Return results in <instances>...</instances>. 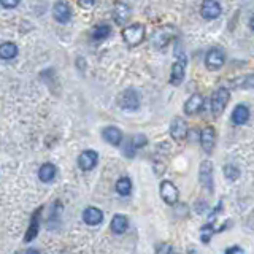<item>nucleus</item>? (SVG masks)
<instances>
[{
    "label": "nucleus",
    "mask_w": 254,
    "mask_h": 254,
    "mask_svg": "<svg viewBox=\"0 0 254 254\" xmlns=\"http://www.w3.org/2000/svg\"><path fill=\"white\" fill-rule=\"evenodd\" d=\"M222 171H224V176L231 181H235L240 176V170L237 165H233V164H226Z\"/></svg>",
    "instance_id": "27"
},
{
    "label": "nucleus",
    "mask_w": 254,
    "mask_h": 254,
    "mask_svg": "<svg viewBox=\"0 0 254 254\" xmlns=\"http://www.w3.org/2000/svg\"><path fill=\"white\" fill-rule=\"evenodd\" d=\"M83 221H85L87 226H99L100 222L104 221V213L95 207H87L85 212H83Z\"/></svg>",
    "instance_id": "18"
},
{
    "label": "nucleus",
    "mask_w": 254,
    "mask_h": 254,
    "mask_svg": "<svg viewBox=\"0 0 254 254\" xmlns=\"http://www.w3.org/2000/svg\"><path fill=\"white\" fill-rule=\"evenodd\" d=\"M221 3L219 2H214V0H207V2L202 3V8L200 13L202 16L208 19V21H213V19H218L221 16Z\"/></svg>",
    "instance_id": "15"
},
{
    "label": "nucleus",
    "mask_w": 254,
    "mask_h": 254,
    "mask_svg": "<svg viewBox=\"0 0 254 254\" xmlns=\"http://www.w3.org/2000/svg\"><path fill=\"white\" fill-rule=\"evenodd\" d=\"M186 67H188V57L186 54H180L176 57V61L171 65V72H170V85L171 86H180L184 75H186Z\"/></svg>",
    "instance_id": "5"
},
{
    "label": "nucleus",
    "mask_w": 254,
    "mask_h": 254,
    "mask_svg": "<svg viewBox=\"0 0 254 254\" xmlns=\"http://www.w3.org/2000/svg\"><path fill=\"white\" fill-rule=\"evenodd\" d=\"M130 140H132V145H133V148H135V149L143 148V146H146V143H148V138H146V135H143V133L132 137Z\"/></svg>",
    "instance_id": "29"
},
{
    "label": "nucleus",
    "mask_w": 254,
    "mask_h": 254,
    "mask_svg": "<svg viewBox=\"0 0 254 254\" xmlns=\"http://www.w3.org/2000/svg\"><path fill=\"white\" fill-rule=\"evenodd\" d=\"M42 212L43 207H38L34 213L30 216V222L27 227V232L24 235V241H32L34 238H37L38 231H40V219H42Z\"/></svg>",
    "instance_id": "9"
},
{
    "label": "nucleus",
    "mask_w": 254,
    "mask_h": 254,
    "mask_svg": "<svg viewBox=\"0 0 254 254\" xmlns=\"http://www.w3.org/2000/svg\"><path fill=\"white\" fill-rule=\"evenodd\" d=\"M203 105H205V99H203L202 94H192L184 104V113L186 114H197L200 110H203Z\"/></svg>",
    "instance_id": "17"
},
{
    "label": "nucleus",
    "mask_w": 254,
    "mask_h": 254,
    "mask_svg": "<svg viewBox=\"0 0 254 254\" xmlns=\"http://www.w3.org/2000/svg\"><path fill=\"white\" fill-rule=\"evenodd\" d=\"M16 254H18V253H16Z\"/></svg>",
    "instance_id": "39"
},
{
    "label": "nucleus",
    "mask_w": 254,
    "mask_h": 254,
    "mask_svg": "<svg viewBox=\"0 0 254 254\" xmlns=\"http://www.w3.org/2000/svg\"><path fill=\"white\" fill-rule=\"evenodd\" d=\"M199 181L203 188H205L208 192H213V164L212 161H202L200 167H199Z\"/></svg>",
    "instance_id": "7"
},
{
    "label": "nucleus",
    "mask_w": 254,
    "mask_h": 254,
    "mask_svg": "<svg viewBox=\"0 0 254 254\" xmlns=\"http://www.w3.org/2000/svg\"><path fill=\"white\" fill-rule=\"evenodd\" d=\"M169 254H180V251H178L176 248H171V250H170V253H169Z\"/></svg>",
    "instance_id": "37"
},
{
    "label": "nucleus",
    "mask_w": 254,
    "mask_h": 254,
    "mask_svg": "<svg viewBox=\"0 0 254 254\" xmlns=\"http://www.w3.org/2000/svg\"><path fill=\"white\" fill-rule=\"evenodd\" d=\"M25 254H42L38 250H34V248H30V250H27L25 251Z\"/></svg>",
    "instance_id": "35"
},
{
    "label": "nucleus",
    "mask_w": 254,
    "mask_h": 254,
    "mask_svg": "<svg viewBox=\"0 0 254 254\" xmlns=\"http://www.w3.org/2000/svg\"><path fill=\"white\" fill-rule=\"evenodd\" d=\"M188 254H199V253H197V250H194V248H189Z\"/></svg>",
    "instance_id": "36"
},
{
    "label": "nucleus",
    "mask_w": 254,
    "mask_h": 254,
    "mask_svg": "<svg viewBox=\"0 0 254 254\" xmlns=\"http://www.w3.org/2000/svg\"><path fill=\"white\" fill-rule=\"evenodd\" d=\"M18 56V46L13 42H3L0 44V57L3 61H11Z\"/></svg>",
    "instance_id": "22"
},
{
    "label": "nucleus",
    "mask_w": 254,
    "mask_h": 254,
    "mask_svg": "<svg viewBox=\"0 0 254 254\" xmlns=\"http://www.w3.org/2000/svg\"><path fill=\"white\" fill-rule=\"evenodd\" d=\"M188 135V124H186V121H184L183 118L180 116H176L171 119V123H170V137L173 138V140H184Z\"/></svg>",
    "instance_id": "12"
},
{
    "label": "nucleus",
    "mask_w": 254,
    "mask_h": 254,
    "mask_svg": "<svg viewBox=\"0 0 254 254\" xmlns=\"http://www.w3.org/2000/svg\"><path fill=\"white\" fill-rule=\"evenodd\" d=\"M237 253H241V248L240 246H232V248H227L224 251V254H237Z\"/></svg>",
    "instance_id": "33"
},
{
    "label": "nucleus",
    "mask_w": 254,
    "mask_h": 254,
    "mask_svg": "<svg viewBox=\"0 0 254 254\" xmlns=\"http://www.w3.org/2000/svg\"><path fill=\"white\" fill-rule=\"evenodd\" d=\"M229 99H231V92L229 89L221 86L218 87L212 95V113L214 118H219L222 113H224L226 106L229 104Z\"/></svg>",
    "instance_id": "2"
},
{
    "label": "nucleus",
    "mask_w": 254,
    "mask_h": 254,
    "mask_svg": "<svg viewBox=\"0 0 254 254\" xmlns=\"http://www.w3.org/2000/svg\"><path fill=\"white\" fill-rule=\"evenodd\" d=\"M0 5H2V8H16V6L19 5V2L18 0H13V2H2Z\"/></svg>",
    "instance_id": "32"
},
{
    "label": "nucleus",
    "mask_w": 254,
    "mask_h": 254,
    "mask_svg": "<svg viewBox=\"0 0 254 254\" xmlns=\"http://www.w3.org/2000/svg\"><path fill=\"white\" fill-rule=\"evenodd\" d=\"M170 250H171V246H169V245H159L157 246V254H169L170 253Z\"/></svg>",
    "instance_id": "31"
},
{
    "label": "nucleus",
    "mask_w": 254,
    "mask_h": 254,
    "mask_svg": "<svg viewBox=\"0 0 254 254\" xmlns=\"http://www.w3.org/2000/svg\"><path fill=\"white\" fill-rule=\"evenodd\" d=\"M159 194H161V199L167 203V205H175L180 199V192H178V188L173 183L169 180H164L159 186Z\"/></svg>",
    "instance_id": "6"
},
{
    "label": "nucleus",
    "mask_w": 254,
    "mask_h": 254,
    "mask_svg": "<svg viewBox=\"0 0 254 254\" xmlns=\"http://www.w3.org/2000/svg\"><path fill=\"white\" fill-rule=\"evenodd\" d=\"M214 143H216V130L213 126H207L205 129L200 132V145L202 149L210 154L214 149Z\"/></svg>",
    "instance_id": "11"
},
{
    "label": "nucleus",
    "mask_w": 254,
    "mask_h": 254,
    "mask_svg": "<svg viewBox=\"0 0 254 254\" xmlns=\"http://www.w3.org/2000/svg\"><path fill=\"white\" fill-rule=\"evenodd\" d=\"M80 6H83V8H91V6L95 5V2H92V0H89V2H78Z\"/></svg>",
    "instance_id": "34"
},
{
    "label": "nucleus",
    "mask_w": 254,
    "mask_h": 254,
    "mask_svg": "<svg viewBox=\"0 0 254 254\" xmlns=\"http://www.w3.org/2000/svg\"><path fill=\"white\" fill-rule=\"evenodd\" d=\"M114 189H116V192L119 195H129L132 192V181H130V178L129 176H123V178H119V180L116 181V186H114Z\"/></svg>",
    "instance_id": "24"
},
{
    "label": "nucleus",
    "mask_w": 254,
    "mask_h": 254,
    "mask_svg": "<svg viewBox=\"0 0 254 254\" xmlns=\"http://www.w3.org/2000/svg\"><path fill=\"white\" fill-rule=\"evenodd\" d=\"M118 105L127 111H135L140 106V94L137 89L127 87L118 95Z\"/></svg>",
    "instance_id": "3"
},
{
    "label": "nucleus",
    "mask_w": 254,
    "mask_h": 254,
    "mask_svg": "<svg viewBox=\"0 0 254 254\" xmlns=\"http://www.w3.org/2000/svg\"><path fill=\"white\" fill-rule=\"evenodd\" d=\"M226 62V54L221 48H212L205 56V65L208 70H219Z\"/></svg>",
    "instance_id": "8"
},
{
    "label": "nucleus",
    "mask_w": 254,
    "mask_h": 254,
    "mask_svg": "<svg viewBox=\"0 0 254 254\" xmlns=\"http://www.w3.org/2000/svg\"><path fill=\"white\" fill-rule=\"evenodd\" d=\"M62 205L59 203V200H56L53 205H51V216H49V219H48V229L51 226V229H54L57 224H59V216L62 213Z\"/></svg>",
    "instance_id": "25"
},
{
    "label": "nucleus",
    "mask_w": 254,
    "mask_h": 254,
    "mask_svg": "<svg viewBox=\"0 0 254 254\" xmlns=\"http://www.w3.org/2000/svg\"><path fill=\"white\" fill-rule=\"evenodd\" d=\"M56 171H57L56 165L51 164V162H46V164L42 165L40 170H38V178H40V181H43V183H49V181L54 180Z\"/></svg>",
    "instance_id": "21"
},
{
    "label": "nucleus",
    "mask_w": 254,
    "mask_h": 254,
    "mask_svg": "<svg viewBox=\"0 0 254 254\" xmlns=\"http://www.w3.org/2000/svg\"><path fill=\"white\" fill-rule=\"evenodd\" d=\"M130 18V6L126 2H116L113 10V19L118 25H124Z\"/></svg>",
    "instance_id": "16"
},
{
    "label": "nucleus",
    "mask_w": 254,
    "mask_h": 254,
    "mask_svg": "<svg viewBox=\"0 0 254 254\" xmlns=\"http://www.w3.org/2000/svg\"><path fill=\"white\" fill-rule=\"evenodd\" d=\"M110 227H111L113 233L121 235V233H124L127 231V227H129V219H127L124 214L118 213V214L113 216V219L110 222Z\"/></svg>",
    "instance_id": "20"
},
{
    "label": "nucleus",
    "mask_w": 254,
    "mask_h": 254,
    "mask_svg": "<svg viewBox=\"0 0 254 254\" xmlns=\"http://www.w3.org/2000/svg\"><path fill=\"white\" fill-rule=\"evenodd\" d=\"M111 34V25L110 24H99V25H95V27L92 29V40L95 42H99V40H105L106 37H110Z\"/></svg>",
    "instance_id": "23"
},
{
    "label": "nucleus",
    "mask_w": 254,
    "mask_h": 254,
    "mask_svg": "<svg viewBox=\"0 0 254 254\" xmlns=\"http://www.w3.org/2000/svg\"><path fill=\"white\" fill-rule=\"evenodd\" d=\"M99 162V152L94 149H86L78 156V167L81 170H92Z\"/></svg>",
    "instance_id": "10"
},
{
    "label": "nucleus",
    "mask_w": 254,
    "mask_h": 254,
    "mask_svg": "<svg viewBox=\"0 0 254 254\" xmlns=\"http://www.w3.org/2000/svg\"><path fill=\"white\" fill-rule=\"evenodd\" d=\"M250 25H251V29L254 30V15L251 16V19H250Z\"/></svg>",
    "instance_id": "38"
},
{
    "label": "nucleus",
    "mask_w": 254,
    "mask_h": 254,
    "mask_svg": "<svg viewBox=\"0 0 254 254\" xmlns=\"http://www.w3.org/2000/svg\"><path fill=\"white\" fill-rule=\"evenodd\" d=\"M135 148H133V145H132V140L129 138L126 142V146H124V156H127V157H133L135 156Z\"/></svg>",
    "instance_id": "30"
},
{
    "label": "nucleus",
    "mask_w": 254,
    "mask_h": 254,
    "mask_svg": "<svg viewBox=\"0 0 254 254\" xmlns=\"http://www.w3.org/2000/svg\"><path fill=\"white\" fill-rule=\"evenodd\" d=\"M102 137H104V140L108 145H113V146H119L124 140L123 132H121L116 126L104 127V129H102Z\"/></svg>",
    "instance_id": "13"
},
{
    "label": "nucleus",
    "mask_w": 254,
    "mask_h": 254,
    "mask_svg": "<svg viewBox=\"0 0 254 254\" xmlns=\"http://www.w3.org/2000/svg\"><path fill=\"white\" fill-rule=\"evenodd\" d=\"M123 38L127 46H138L145 40V25L143 24H130L123 30Z\"/></svg>",
    "instance_id": "4"
},
{
    "label": "nucleus",
    "mask_w": 254,
    "mask_h": 254,
    "mask_svg": "<svg viewBox=\"0 0 254 254\" xmlns=\"http://www.w3.org/2000/svg\"><path fill=\"white\" fill-rule=\"evenodd\" d=\"M213 233H214V227L212 224H205L200 229V240L205 245H208L210 240H212V237H213Z\"/></svg>",
    "instance_id": "28"
},
{
    "label": "nucleus",
    "mask_w": 254,
    "mask_h": 254,
    "mask_svg": "<svg viewBox=\"0 0 254 254\" xmlns=\"http://www.w3.org/2000/svg\"><path fill=\"white\" fill-rule=\"evenodd\" d=\"M53 16L57 22L67 24L72 19V8H70L67 2H56L53 6Z\"/></svg>",
    "instance_id": "14"
},
{
    "label": "nucleus",
    "mask_w": 254,
    "mask_h": 254,
    "mask_svg": "<svg viewBox=\"0 0 254 254\" xmlns=\"http://www.w3.org/2000/svg\"><path fill=\"white\" fill-rule=\"evenodd\" d=\"M176 37V29L173 25H164V27L157 29L151 37V44L156 49H164L169 46V43Z\"/></svg>",
    "instance_id": "1"
},
{
    "label": "nucleus",
    "mask_w": 254,
    "mask_h": 254,
    "mask_svg": "<svg viewBox=\"0 0 254 254\" xmlns=\"http://www.w3.org/2000/svg\"><path fill=\"white\" fill-rule=\"evenodd\" d=\"M250 116H251L250 108H248L246 105L240 104V105L235 106L233 111H232V123L237 124V126H243L250 121Z\"/></svg>",
    "instance_id": "19"
},
{
    "label": "nucleus",
    "mask_w": 254,
    "mask_h": 254,
    "mask_svg": "<svg viewBox=\"0 0 254 254\" xmlns=\"http://www.w3.org/2000/svg\"><path fill=\"white\" fill-rule=\"evenodd\" d=\"M232 85L237 86V87H241V89H251V87H254V73L253 75H245V76H241V78L233 80Z\"/></svg>",
    "instance_id": "26"
}]
</instances>
